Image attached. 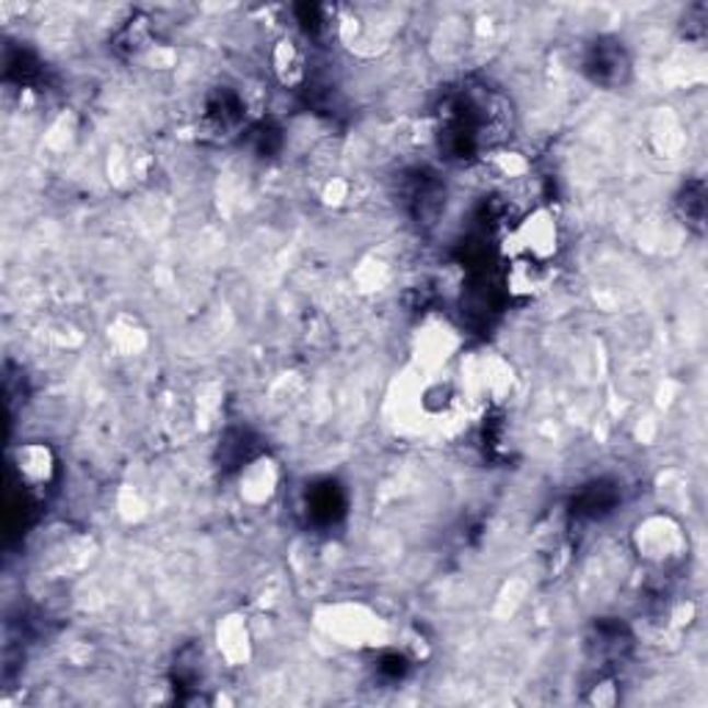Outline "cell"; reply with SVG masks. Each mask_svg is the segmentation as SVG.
<instances>
[{
	"label": "cell",
	"instance_id": "cell-1",
	"mask_svg": "<svg viewBox=\"0 0 708 708\" xmlns=\"http://www.w3.org/2000/svg\"><path fill=\"white\" fill-rule=\"evenodd\" d=\"M316 626L346 648H380L391 639V628L365 603H329L318 610Z\"/></svg>",
	"mask_w": 708,
	"mask_h": 708
},
{
	"label": "cell",
	"instance_id": "cell-2",
	"mask_svg": "<svg viewBox=\"0 0 708 708\" xmlns=\"http://www.w3.org/2000/svg\"><path fill=\"white\" fill-rule=\"evenodd\" d=\"M559 222L548 208H537L529 213L507 239V255L512 266H532V269H548L550 260L559 252Z\"/></svg>",
	"mask_w": 708,
	"mask_h": 708
},
{
	"label": "cell",
	"instance_id": "cell-3",
	"mask_svg": "<svg viewBox=\"0 0 708 708\" xmlns=\"http://www.w3.org/2000/svg\"><path fill=\"white\" fill-rule=\"evenodd\" d=\"M634 548L639 559L653 568H673L689 550L684 526L670 515H650L634 529Z\"/></svg>",
	"mask_w": 708,
	"mask_h": 708
},
{
	"label": "cell",
	"instance_id": "cell-4",
	"mask_svg": "<svg viewBox=\"0 0 708 708\" xmlns=\"http://www.w3.org/2000/svg\"><path fill=\"white\" fill-rule=\"evenodd\" d=\"M217 648L230 668H241L252 659V634L244 617L228 615L217 626Z\"/></svg>",
	"mask_w": 708,
	"mask_h": 708
},
{
	"label": "cell",
	"instance_id": "cell-5",
	"mask_svg": "<svg viewBox=\"0 0 708 708\" xmlns=\"http://www.w3.org/2000/svg\"><path fill=\"white\" fill-rule=\"evenodd\" d=\"M277 490V465L269 457H260L246 465L241 474V498L249 503H266Z\"/></svg>",
	"mask_w": 708,
	"mask_h": 708
},
{
	"label": "cell",
	"instance_id": "cell-6",
	"mask_svg": "<svg viewBox=\"0 0 708 708\" xmlns=\"http://www.w3.org/2000/svg\"><path fill=\"white\" fill-rule=\"evenodd\" d=\"M14 465H18V474L25 485L31 487L47 485L56 468L54 451L42 443H28L23 445V449H18V460H14Z\"/></svg>",
	"mask_w": 708,
	"mask_h": 708
},
{
	"label": "cell",
	"instance_id": "cell-7",
	"mask_svg": "<svg viewBox=\"0 0 708 708\" xmlns=\"http://www.w3.org/2000/svg\"><path fill=\"white\" fill-rule=\"evenodd\" d=\"M271 65H275L280 83H286V86H297L305 78V54H302V47L293 39L277 42L275 54H271Z\"/></svg>",
	"mask_w": 708,
	"mask_h": 708
}]
</instances>
